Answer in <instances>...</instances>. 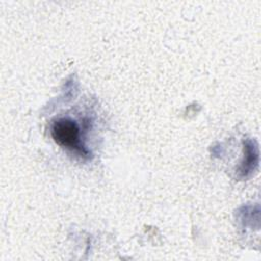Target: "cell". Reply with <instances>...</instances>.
<instances>
[{
  "mask_svg": "<svg viewBox=\"0 0 261 261\" xmlns=\"http://www.w3.org/2000/svg\"><path fill=\"white\" fill-rule=\"evenodd\" d=\"M258 162V150L252 142H248L246 145V160L242 166L243 174H246L250 170L254 169Z\"/></svg>",
  "mask_w": 261,
  "mask_h": 261,
  "instance_id": "7a4b0ae2",
  "label": "cell"
},
{
  "mask_svg": "<svg viewBox=\"0 0 261 261\" xmlns=\"http://www.w3.org/2000/svg\"><path fill=\"white\" fill-rule=\"evenodd\" d=\"M51 136L61 147L80 152L83 156L89 154L88 150L82 144L81 129L77 123L70 118L61 117L56 119L51 126Z\"/></svg>",
  "mask_w": 261,
  "mask_h": 261,
  "instance_id": "6da1fadb",
  "label": "cell"
}]
</instances>
